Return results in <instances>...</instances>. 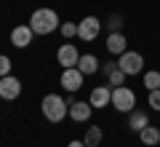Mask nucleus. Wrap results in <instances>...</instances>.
<instances>
[{
    "label": "nucleus",
    "mask_w": 160,
    "mask_h": 147,
    "mask_svg": "<svg viewBox=\"0 0 160 147\" xmlns=\"http://www.w3.org/2000/svg\"><path fill=\"white\" fill-rule=\"evenodd\" d=\"M29 27H32L35 35H51V32H56L62 27V22H59L56 11H51V8H38L32 13V19H29Z\"/></svg>",
    "instance_id": "nucleus-1"
},
{
    "label": "nucleus",
    "mask_w": 160,
    "mask_h": 147,
    "mask_svg": "<svg viewBox=\"0 0 160 147\" xmlns=\"http://www.w3.org/2000/svg\"><path fill=\"white\" fill-rule=\"evenodd\" d=\"M43 115H46L51 123H62L64 118H67V113H69V104L64 102L59 94H48V96H43Z\"/></svg>",
    "instance_id": "nucleus-2"
},
{
    "label": "nucleus",
    "mask_w": 160,
    "mask_h": 147,
    "mask_svg": "<svg viewBox=\"0 0 160 147\" xmlns=\"http://www.w3.org/2000/svg\"><path fill=\"white\" fill-rule=\"evenodd\" d=\"M112 107L118 113H133L136 110V94L128 86H118L112 88Z\"/></svg>",
    "instance_id": "nucleus-3"
},
{
    "label": "nucleus",
    "mask_w": 160,
    "mask_h": 147,
    "mask_svg": "<svg viewBox=\"0 0 160 147\" xmlns=\"http://www.w3.org/2000/svg\"><path fill=\"white\" fill-rule=\"evenodd\" d=\"M118 67L123 70L126 75H139L144 70V56H142V54H136V51H126V54H120Z\"/></svg>",
    "instance_id": "nucleus-4"
},
{
    "label": "nucleus",
    "mask_w": 160,
    "mask_h": 147,
    "mask_svg": "<svg viewBox=\"0 0 160 147\" xmlns=\"http://www.w3.org/2000/svg\"><path fill=\"white\" fill-rule=\"evenodd\" d=\"M99 32H102V22H99L96 16H86L83 22H78V38L80 40L91 43V40L99 38Z\"/></svg>",
    "instance_id": "nucleus-5"
},
{
    "label": "nucleus",
    "mask_w": 160,
    "mask_h": 147,
    "mask_svg": "<svg viewBox=\"0 0 160 147\" xmlns=\"http://www.w3.org/2000/svg\"><path fill=\"white\" fill-rule=\"evenodd\" d=\"M19 94H22V80L13 78V75H6V78H0V96L3 99H19Z\"/></svg>",
    "instance_id": "nucleus-6"
},
{
    "label": "nucleus",
    "mask_w": 160,
    "mask_h": 147,
    "mask_svg": "<svg viewBox=\"0 0 160 147\" xmlns=\"http://www.w3.org/2000/svg\"><path fill=\"white\" fill-rule=\"evenodd\" d=\"M80 86H83V72H80L78 67H67L62 72V88L69 91V94H75Z\"/></svg>",
    "instance_id": "nucleus-7"
},
{
    "label": "nucleus",
    "mask_w": 160,
    "mask_h": 147,
    "mask_svg": "<svg viewBox=\"0 0 160 147\" xmlns=\"http://www.w3.org/2000/svg\"><path fill=\"white\" fill-rule=\"evenodd\" d=\"M56 59H59V64H62V67L67 70V67H78V62H80V54H78V48H75L72 43H64L62 48L56 51Z\"/></svg>",
    "instance_id": "nucleus-8"
},
{
    "label": "nucleus",
    "mask_w": 160,
    "mask_h": 147,
    "mask_svg": "<svg viewBox=\"0 0 160 147\" xmlns=\"http://www.w3.org/2000/svg\"><path fill=\"white\" fill-rule=\"evenodd\" d=\"M91 107L93 110H102V107H109L112 104V88H107V86H96V88L91 91Z\"/></svg>",
    "instance_id": "nucleus-9"
},
{
    "label": "nucleus",
    "mask_w": 160,
    "mask_h": 147,
    "mask_svg": "<svg viewBox=\"0 0 160 147\" xmlns=\"http://www.w3.org/2000/svg\"><path fill=\"white\" fill-rule=\"evenodd\" d=\"M32 27L29 24H19V27L11 29V43L16 45V48H27L29 43H32Z\"/></svg>",
    "instance_id": "nucleus-10"
},
{
    "label": "nucleus",
    "mask_w": 160,
    "mask_h": 147,
    "mask_svg": "<svg viewBox=\"0 0 160 147\" xmlns=\"http://www.w3.org/2000/svg\"><path fill=\"white\" fill-rule=\"evenodd\" d=\"M91 113H93L91 102H72L69 104V118H72L75 123H86V120L91 118Z\"/></svg>",
    "instance_id": "nucleus-11"
},
{
    "label": "nucleus",
    "mask_w": 160,
    "mask_h": 147,
    "mask_svg": "<svg viewBox=\"0 0 160 147\" xmlns=\"http://www.w3.org/2000/svg\"><path fill=\"white\" fill-rule=\"evenodd\" d=\"M126 45H128V40H126L123 32H109V38H107V51L109 54H118V56H120V54L128 51Z\"/></svg>",
    "instance_id": "nucleus-12"
},
{
    "label": "nucleus",
    "mask_w": 160,
    "mask_h": 147,
    "mask_svg": "<svg viewBox=\"0 0 160 147\" xmlns=\"http://www.w3.org/2000/svg\"><path fill=\"white\" fill-rule=\"evenodd\" d=\"M139 139H142V144H147V147L160 144V129L158 126H147V129L139 131Z\"/></svg>",
    "instance_id": "nucleus-13"
},
{
    "label": "nucleus",
    "mask_w": 160,
    "mask_h": 147,
    "mask_svg": "<svg viewBox=\"0 0 160 147\" xmlns=\"http://www.w3.org/2000/svg\"><path fill=\"white\" fill-rule=\"evenodd\" d=\"M78 70H80L83 75H93V72H99V59L93 56V54H86V56H80Z\"/></svg>",
    "instance_id": "nucleus-14"
},
{
    "label": "nucleus",
    "mask_w": 160,
    "mask_h": 147,
    "mask_svg": "<svg viewBox=\"0 0 160 147\" xmlns=\"http://www.w3.org/2000/svg\"><path fill=\"white\" fill-rule=\"evenodd\" d=\"M128 126H131L133 131L147 129V126H149V115L144 113V110H133V113H131V118H128Z\"/></svg>",
    "instance_id": "nucleus-15"
},
{
    "label": "nucleus",
    "mask_w": 160,
    "mask_h": 147,
    "mask_svg": "<svg viewBox=\"0 0 160 147\" xmlns=\"http://www.w3.org/2000/svg\"><path fill=\"white\" fill-rule=\"evenodd\" d=\"M83 142H86V147L102 144V129H99V126H91V129L86 131V136H83Z\"/></svg>",
    "instance_id": "nucleus-16"
},
{
    "label": "nucleus",
    "mask_w": 160,
    "mask_h": 147,
    "mask_svg": "<svg viewBox=\"0 0 160 147\" xmlns=\"http://www.w3.org/2000/svg\"><path fill=\"white\" fill-rule=\"evenodd\" d=\"M144 88H147V91L160 88V72H158V70H149V72H144Z\"/></svg>",
    "instance_id": "nucleus-17"
},
{
    "label": "nucleus",
    "mask_w": 160,
    "mask_h": 147,
    "mask_svg": "<svg viewBox=\"0 0 160 147\" xmlns=\"http://www.w3.org/2000/svg\"><path fill=\"white\" fill-rule=\"evenodd\" d=\"M107 78H109V86H115V88H118V86H123V80H126V72H123V70H120L118 64H115V67H112V72H109Z\"/></svg>",
    "instance_id": "nucleus-18"
},
{
    "label": "nucleus",
    "mask_w": 160,
    "mask_h": 147,
    "mask_svg": "<svg viewBox=\"0 0 160 147\" xmlns=\"http://www.w3.org/2000/svg\"><path fill=\"white\" fill-rule=\"evenodd\" d=\"M147 104L155 110V113H160V88L149 91V96H147Z\"/></svg>",
    "instance_id": "nucleus-19"
},
{
    "label": "nucleus",
    "mask_w": 160,
    "mask_h": 147,
    "mask_svg": "<svg viewBox=\"0 0 160 147\" xmlns=\"http://www.w3.org/2000/svg\"><path fill=\"white\" fill-rule=\"evenodd\" d=\"M59 29H62V35H64V38H75V35H78V24H72V22H67V24H62V27H59Z\"/></svg>",
    "instance_id": "nucleus-20"
},
{
    "label": "nucleus",
    "mask_w": 160,
    "mask_h": 147,
    "mask_svg": "<svg viewBox=\"0 0 160 147\" xmlns=\"http://www.w3.org/2000/svg\"><path fill=\"white\" fill-rule=\"evenodd\" d=\"M6 75H11V59L0 56V78H6Z\"/></svg>",
    "instance_id": "nucleus-21"
},
{
    "label": "nucleus",
    "mask_w": 160,
    "mask_h": 147,
    "mask_svg": "<svg viewBox=\"0 0 160 147\" xmlns=\"http://www.w3.org/2000/svg\"><path fill=\"white\" fill-rule=\"evenodd\" d=\"M120 24H123V19L115 13V16H109V32H120Z\"/></svg>",
    "instance_id": "nucleus-22"
},
{
    "label": "nucleus",
    "mask_w": 160,
    "mask_h": 147,
    "mask_svg": "<svg viewBox=\"0 0 160 147\" xmlns=\"http://www.w3.org/2000/svg\"><path fill=\"white\" fill-rule=\"evenodd\" d=\"M67 147H86V142H69Z\"/></svg>",
    "instance_id": "nucleus-23"
}]
</instances>
